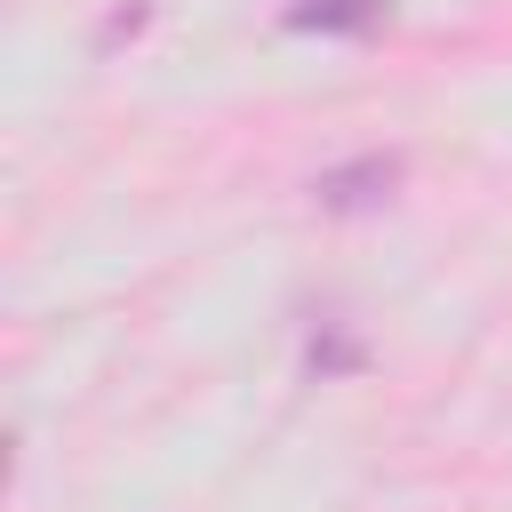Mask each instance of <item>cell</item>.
I'll return each instance as SVG.
<instances>
[{"label":"cell","mask_w":512,"mask_h":512,"mask_svg":"<svg viewBox=\"0 0 512 512\" xmlns=\"http://www.w3.org/2000/svg\"><path fill=\"white\" fill-rule=\"evenodd\" d=\"M400 176H408V160H400V152H368V160H344V168H328L312 192H320V208L352 216V208H384V200L400 192Z\"/></svg>","instance_id":"cell-1"},{"label":"cell","mask_w":512,"mask_h":512,"mask_svg":"<svg viewBox=\"0 0 512 512\" xmlns=\"http://www.w3.org/2000/svg\"><path fill=\"white\" fill-rule=\"evenodd\" d=\"M288 32H344V40H368L392 24V0H288L280 16Z\"/></svg>","instance_id":"cell-2"},{"label":"cell","mask_w":512,"mask_h":512,"mask_svg":"<svg viewBox=\"0 0 512 512\" xmlns=\"http://www.w3.org/2000/svg\"><path fill=\"white\" fill-rule=\"evenodd\" d=\"M136 24H144V8H120V16H104V32H96V40H104V48H112V40H128V32H136Z\"/></svg>","instance_id":"cell-3"}]
</instances>
